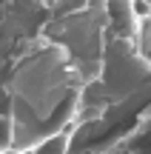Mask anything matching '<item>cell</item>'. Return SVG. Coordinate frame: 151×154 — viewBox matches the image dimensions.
<instances>
[{"label": "cell", "mask_w": 151, "mask_h": 154, "mask_svg": "<svg viewBox=\"0 0 151 154\" xmlns=\"http://www.w3.org/2000/svg\"><path fill=\"white\" fill-rule=\"evenodd\" d=\"M49 3H0V120L14 126V151L26 154L77 123L83 77L46 37Z\"/></svg>", "instance_id": "1"}, {"label": "cell", "mask_w": 151, "mask_h": 154, "mask_svg": "<svg viewBox=\"0 0 151 154\" xmlns=\"http://www.w3.org/2000/svg\"><path fill=\"white\" fill-rule=\"evenodd\" d=\"M51 20L46 37L57 43L74 63L86 86L100 77L108 46V20L106 3H49Z\"/></svg>", "instance_id": "2"}, {"label": "cell", "mask_w": 151, "mask_h": 154, "mask_svg": "<svg viewBox=\"0 0 151 154\" xmlns=\"http://www.w3.org/2000/svg\"><path fill=\"white\" fill-rule=\"evenodd\" d=\"M106 20H108V34L114 40L137 46L140 17L134 11V3H106Z\"/></svg>", "instance_id": "3"}, {"label": "cell", "mask_w": 151, "mask_h": 154, "mask_svg": "<svg viewBox=\"0 0 151 154\" xmlns=\"http://www.w3.org/2000/svg\"><path fill=\"white\" fill-rule=\"evenodd\" d=\"M71 128H74V126H71ZM71 128H68V131H63V134H54V137H49V140H43L40 146H34V149L26 151V154H68Z\"/></svg>", "instance_id": "4"}, {"label": "cell", "mask_w": 151, "mask_h": 154, "mask_svg": "<svg viewBox=\"0 0 151 154\" xmlns=\"http://www.w3.org/2000/svg\"><path fill=\"white\" fill-rule=\"evenodd\" d=\"M3 154H20V151H3Z\"/></svg>", "instance_id": "5"}, {"label": "cell", "mask_w": 151, "mask_h": 154, "mask_svg": "<svg viewBox=\"0 0 151 154\" xmlns=\"http://www.w3.org/2000/svg\"><path fill=\"white\" fill-rule=\"evenodd\" d=\"M120 154H128V151H120Z\"/></svg>", "instance_id": "6"}]
</instances>
